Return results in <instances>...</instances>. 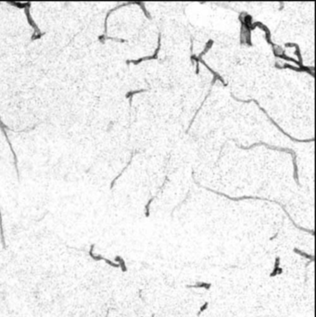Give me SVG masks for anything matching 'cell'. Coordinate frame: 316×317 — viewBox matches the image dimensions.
Instances as JSON below:
<instances>
[{"label": "cell", "mask_w": 316, "mask_h": 317, "mask_svg": "<svg viewBox=\"0 0 316 317\" xmlns=\"http://www.w3.org/2000/svg\"><path fill=\"white\" fill-rule=\"evenodd\" d=\"M195 183L198 185V186H201V185H200L198 183H197L196 181H195ZM201 187H204V186H201ZM204 188H205V189H207V190H209V191H211V192H212V193H215V194H217V195H219V196H222V197L228 198V199H230V200H233V201H240V200H245V199H258V200H265V201H269V202H272V203H276V204L279 205V206H280V207L283 209V211L285 212V213L287 214V217H288V219H289V220L292 222V223L294 224V226H295L296 228L299 229V230H301V231H304V232H306V233H310L312 236H314V230H310V229H307V228H304V227H301V226L297 225L296 223L294 222V220L291 218V216L288 214V212H287V211L286 210L285 206H284L282 203H280L279 201H276V200H273V199H269V198H266L252 197V196H243V197H239V198H232V197H230V196H227L226 194H223V193L218 192V191H215V190H212V189H211V188H208V187H204Z\"/></svg>", "instance_id": "obj_1"}, {"label": "cell", "mask_w": 316, "mask_h": 317, "mask_svg": "<svg viewBox=\"0 0 316 317\" xmlns=\"http://www.w3.org/2000/svg\"><path fill=\"white\" fill-rule=\"evenodd\" d=\"M258 146H264L266 148H268L269 149H273V150H276V151H281V152H287L289 153L292 157V160H293V167H294V174H293V177L294 180L297 183V185H299V181H298V174H297V154L296 152L291 149V148H279V147H276V146H271L267 143L264 142H259V143H254L249 147H243V146H238L240 148L245 149V150H249L253 148L254 147H258Z\"/></svg>", "instance_id": "obj_2"}, {"label": "cell", "mask_w": 316, "mask_h": 317, "mask_svg": "<svg viewBox=\"0 0 316 317\" xmlns=\"http://www.w3.org/2000/svg\"><path fill=\"white\" fill-rule=\"evenodd\" d=\"M231 96H232V98H233V99H236V100H237V101H239V102H243V103H249V102H251V101L255 102V104H256L258 107L260 108V110H261L262 112H264V114H265V115L267 116V118H268V119L271 121V122H272V123H273V124H274V125H275V126L276 127L277 129H278V130H279V131H280V132H281V133H282L283 135H285L286 137H287L290 139V140H292V141H294V142H297V143H309V142H313V141H314V138L305 139V140H303V139L294 138V137H292L291 136H289L288 134H287V133H286V132H285V131H284V130H283V129H282V128H281V127H280V126H279V125L277 124L276 122V121H274V119H273L272 117H270V116H269V114L267 113V111H266V110H264L263 108H261V107H260V103L258 102L256 99H248V100H243V99H237V98H236V97H235V96H234L233 94H231Z\"/></svg>", "instance_id": "obj_3"}, {"label": "cell", "mask_w": 316, "mask_h": 317, "mask_svg": "<svg viewBox=\"0 0 316 317\" xmlns=\"http://www.w3.org/2000/svg\"><path fill=\"white\" fill-rule=\"evenodd\" d=\"M190 59L193 60V61H195V62H196V74H198V73H199V63H202V64H203V65H204V66H205V67H206V68H207V69H208V70H209V71L212 73L213 77H216V78H217V80H219L221 83H222V84H223V85H225V86L227 85V83L224 82L223 78H222V76H221L219 73H217L216 72H214V71H213V70H212V68H211V67H210V66H209V65H208V64L205 62V61H204V60H202V59H199V60H198V59H197V56H196L195 54H192V55H191V57H190Z\"/></svg>", "instance_id": "obj_4"}, {"label": "cell", "mask_w": 316, "mask_h": 317, "mask_svg": "<svg viewBox=\"0 0 316 317\" xmlns=\"http://www.w3.org/2000/svg\"><path fill=\"white\" fill-rule=\"evenodd\" d=\"M30 8H31V6L25 8H24V12H25L26 17H27V20H28L29 24H30V25L34 28V30H35V32H34V34H33V36H32V38H31V39L34 41V40H36L38 39V38H40L44 34L41 32V30L38 28V26L36 25V23L35 22V20H33V18H32V16H31V13H30Z\"/></svg>", "instance_id": "obj_5"}, {"label": "cell", "mask_w": 316, "mask_h": 317, "mask_svg": "<svg viewBox=\"0 0 316 317\" xmlns=\"http://www.w3.org/2000/svg\"><path fill=\"white\" fill-rule=\"evenodd\" d=\"M0 128H1V131H2V133H3V135L5 136V137L7 139V142H8V146H9V148H10V150H11V152H12V155H13V158H14V166H15V169H16L17 176H18V178H19L20 174H19V169H18V158H17V155H16V153H15V151H14V149H13V148H12V145H11V143H10V141H9V139H8V135H7V132H6V129H8V130H11V129L8 128L7 125H5V124L3 123V121H1V119H0Z\"/></svg>", "instance_id": "obj_6"}, {"label": "cell", "mask_w": 316, "mask_h": 317, "mask_svg": "<svg viewBox=\"0 0 316 317\" xmlns=\"http://www.w3.org/2000/svg\"><path fill=\"white\" fill-rule=\"evenodd\" d=\"M160 41H161V34L158 33V47L157 49L155 50V53L152 55V56H149V57H144V58H140L138 60H126V64H130V63H133L135 65H138L139 63L145 61V60H157L158 59V55L159 50H160Z\"/></svg>", "instance_id": "obj_7"}, {"label": "cell", "mask_w": 316, "mask_h": 317, "mask_svg": "<svg viewBox=\"0 0 316 317\" xmlns=\"http://www.w3.org/2000/svg\"><path fill=\"white\" fill-rule=\"evenodd\" d=\"M277 69H290V70H293L295 72H306L308 73H310L313 77H314V68L313 67H295V66H292V65H289L287 63L284 64L282 67H279Z\"/></svg>", "instance_id": "obj_8"}, {"label": "cell", "mask_w": 316, "mask_h": 317, "mask_svg": "<svg viewBox=\"0 0 316 317\" xmlns=\"http://www.w3.org/2000/svg\"><path fill=\"white\" fill-rule=\"evenodd\" d=\"M252 26H253L254 28L258 27V28H260V29H261V30H263V31H264V33H265V38H266V41L268 42V44H269V45H271L273 47H275V46H276V44H274V43H273V41H272V39H271V32H270V30L267 28V26H266V25H264L262 22L256 21V22H254V23L252 24Z\"/></svg>", "instance_id": "obj_9"}, {"label": "cell", "mask_w": 316, "mask_h": 317, "mask_svg": "<svg viewBox=\"0 0 316 317\" xmlns=\"http://www.w3.org/2000/svg\"><path fill=\"white\" fill-rule=\"evenodd\" d=\"M187 288H205L207 290H210L212 287L211 283H206V282H198L196 285H187Z\"/></svg>", "instance_id": "obj_10"}, {"label": "cell", "mask_w": 316, "mask_h": 317, "mask_svg": "<svg viewBox=\"0 0 316 317\" xmlns=\"http://www.w3.org/2000/svg\"><path fill=\"white\" fill-rule=\"evenodd\" d=\"M286 47H291V46H295L296 47V54L298 58V63H299V67H304L303 63H302V58H301V54H300V50H299V46L297 44H294V43H287L285 45Z\"/></svg>", "instance_id": "obj_11"}, {"label": "cell", "mask_w": 316, "mask_h": 317, "mask_svg": "<svg viewBox=\"0 0 316 317\" xmlns=\"http://www.w3.org/2000/svg\"><path fill=\"white\" fill-rule=\"evenodd\" d=\"M135 153H136V152H133V153H132V155H131V158H130V160L128 161V163L126 164V166H125V167H124V168H123V169L121 170V173L119 174L118 175H117V176H116L115 178L113 179V181H112V182H111V184H110V189H112V188H113V186H114V185H115L116 181H117V180H118V179L120 178L121 176V175H122V174L124 173V171H125V170H126V169H127V168L129 167V165H130V164L132 163V159H133V158H134V156H135Z\"/></svg>", "instance_id": "obj_12"}, {"label": "cell", "mask_w": 316, "mask_h": 317, "mask_svg": "<svg viewBox=\"0 0 316 317\" xmlns=\"http://www.w3.org/2000/svg\"><path fill=\"white\" fill-rule=\"evenodd\" d=\"M293 251H294L295 253H297V255L301 256V257L306 258L307 260L311 261L312 262H313V261H314V256H313V255H311V254H308V253H306V252H304V251H302V250H298L297 248H294Z\"/></svg>", "instance_id": "obj_13"}, {"label": "cell", "mask_w": 316, "mask_h": 317, "mask_svg": "<svg viewBox=\"0 0 316 317\" xmlns=\"http://www.w3.org/2000/svg\"><path fill=\"white\" fill-rule=\"evenodd\" d=\"M213 44H214V42H213V40H212V39H210L207 43H206V46H205V48H204V50L198 55V56H197V59H202V57L212 47V46H213Z\"/></svg>", "instance_id": "obj_14"}, {"label": "cell", "mask_w": 316, "mask_h": 317, "mask_svg": "<svg viewBox=\"0 0 316 317\" xmlns=\"http://www.w3.org/2000/svg\"><path fill=\"white\" fill-rule=\"evenodd\" d=\"M114 261H115V262H118V264H119V266H120V268H121V270L123 273L127 272V267H126L125 261H124V260H123L122 258L118 255V256H116V257L114 258Z\"/></svg>", "instance_id": "obj_15"}, {"label": "cell", "mask_w": 316, "mask_h": 317, "mask_svg": "<svg viewBox=\"0 0 316 317\" xmlns=\"http://www.w3.org/2000/svg\"><path fill=\"white\" fill-rule=\"evenodd\" d=\"M147 89H139V90H135V91H130L126 94V99H129L130 101V106H132V99H133V97L136 95V94H139V93H143V92H147Z\"/></svg>", "instance_id": "obj_16"}, {"label": "cell", "mask_w": 316, "mask_h": 317, "mask_svg": "<svg viewBox=\"0 0 316 317\" xmlns=\"http://www.w3.org/2000/svg\"><path fill=\"white\" fill-rule=\"evenodd\" d=\"M0 238H1V243L4 249H6V242H5V237H4V229H3V220H2V214L0 210Z\"/></svg>", "instance_id": "obj_17"}, {"label": "cell", "mask_w": 316, "mask_h": 317, "mask_svg": "<svg viewBox=\"0 0 316 317\" xmlns=\"http://www.w3.org/2000/svg\"><path fill=\"white\" fill-rule=\"evenodd\" d=\"M159 192H160V191H158L157 195H158ZM157 195H156V196H154V197H152V198L148 200V202L146 204V207H145V216H146L147 218H148V217L150 216V211H149V207H150V204H151V202H152V201L155 199V198L157 197Z\"/></svg>", "instance_id": "obj_18"}, {"label": "cell", "mask_w": 316, "mask_h": 317, "mask_svg": "<svg viewBox=\"0 0 316 317\" xmlns=\"http://www.w3.org/2000/svg\"><path fill=\"white\" fill-rule=\"evenodd\" d=\"M283 273V269L281 267H274V270L272 271V273L270 274V277H275L276 276H279Z\"/></svg>", "instance_id": "obj_19"}, {"label": "cell", "mask_w": 316, "mask_h": 317, "mask_svg": "<svg viewBox=\"0 0 316 317\" xmlns=\"http://www.w3.org/2000/svg\"><path fill=\"white\" fill-rule=\"evenodd\" d=\"M276 57H278V58H280V59H282V60H289V61H292V62H294V63H296L297 65L299 67V63H298V61H297L295 59H292V58H290V57H287V55H285V53H283V54H279L278 56H276Z\"/></svg>", "instance_id": "obj_20"}, {"label": "cell", "mask_w": 316, "mask_h": 317, "mask_svg": "<svg viewBox=\"0 0 316 317\" xmlns=\"http://www.w3.org/2000/svg\"><path fill=\"white\" fill-rule=\"evenodd\" d=\"M135 4H137V5H139V7L142 8V10L144 11V14L146 15V17L147 18V19H151V16H150V14L148 13V11L147 10V8H146V7H145V5H144V3H142V2H135Z\"/></svg>", "instance_id": "obj_21"}, {"label": "cell", "mask_w": 316, "mask_h": 317, "mask_svg": "<svg viewBox=\"0 0 316 317\" xmlns=\"http://www.w3.org/2000/svg\"><path fill=\"white\" fill-rule=\"evenodd\" d=\"M208 306H209V302H208V301H206V302H205V303H204V304H203V305L200 307V309H199V312H198V314H197V315H198V317L200 316V314H202L204 311H206V310H207Z\"/></svg>", "instance_id": "obj_22"}, {"label": "cell", "mask_w": 316, "mask_h": 317, "mask_svg": "<svg viewBox=\"0 0 316 317\" xmlns=\"http://www.w3.org/2000/svg\"><path fill=\"white\" fill-rule=\"evenodd\" d=\"M280 261H281V259H280V257H276V260H275V266L274 267H279V265H280Z\"/></svg>", "instance_id": "obj_23"}, {"label": "cell", "mask_w": 316, "mask_h": 317, "mask_svg": "<svg viewBox=\"0 0 316 317\" xmlns=\"http://www.w3.org/2000/svg\"><path fill=\"white\" fill-rule=\"evenodd\" d=\"M278 234H279V232H277L276 234V235H275V236H274V237H272V238H269V240H271V241H272V240H274V239H275V238H277V236H278Z\"/></svg>", "instance_id": "obj_24"}, {"label": "cell", "mask_w": 316, "mask_h": 317, "mask_svg": "<svg viewBox=\"0 0 316 317\" xmlns=\"http://www.w3.org/2000/svg\"><path fill=\"white\" fill-rule=\"evenodd\" d=\"M151 317H155V314H152V316Z\"/></svg>", "instance_id": "obj_25"}]
</instances>
